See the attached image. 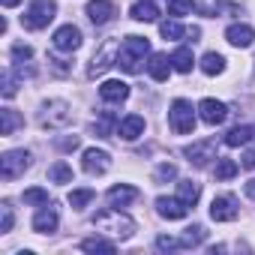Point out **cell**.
Wrapping results in <instances>:
<instances>
[{"instance_id":"6da1fadb","label":"cell","mask_w":255,"mask_h":255,"mask_svg":"<svg viewBox=\"0 0 255 255\" xmlns=\"http://www.w3.org/2000/svg\"><path fill=\"white\" fill-rule=\"evenodd\" d=\"M93 228L102 231V234H108V237H114V240H129L135 234V222L126 216V213H120L117 207L99 210L93 216Z\"/></svg>"},{"instance_id":"7a4b0ae2","label":"cell","mask_w":255,"mask_h":255,"mask_svg":"<svg viewBox=\"0 0 255 255\" xmlns=\"http://www.w3.org/2000/svg\"><path fill=\"white\" fill-rule=\"evenodd\" d=\"M144 57H150V39H147V36H126V39L120 42L117 66H120L123 72L135 75V72H141Z\"/></svg>"},{"instance_id":"3957f363","label":"cell","mask_w":255,"mask_h":255,"mask_svg":"<svg viewBox=\"0 0 255 255\" xmlns=\"http://www.w3.org/2000/svg\"><path fill=\"white\" fill-rule=\"evenodd\" d=\"M39 123L45 129H63V126L72 123V105L63 99H48L39 111Z\"/></svg>"},{"instance_id":"277c9868","label":"cell","mask_w":255,"mask_h":255,"mask_svg":"<svg viewBox=\"0 0 255 255\" xmlns=\"http://www.w3.org/2000/svg\"><path fill=\"white\" fill-rule=\"evenodd\" d=\"M54 15H57V3H54V0H30L21 24L30 27V30H42V27H48L54 21Z\"/></svg>"},{"instance_id":"5b68a950","label":"cell","mask_w":255,"mask_h":255,"mask_svg":"<svg viewBox=\"0 0 255 255\" xmlns=\"http://www.w3.org/2000/svg\"><path fill=\"white\" fill-rule=\"evenodd\" d=\"M117 54H120V42H117V39H105V42L99 45V51L93 54L90 66H87V78H99V75H105L111 66H117Z\"/></svg>"},{"instance_id":"8992f818","label":"cell","mask_w":255,"mask_h":255,"mask_svg":"<svg viewBox=\"0 0 255 255\" xmlns=\"http://www.w3.org/2000/svg\"><path fill=\"white\" fill-rule=\"evenodd\" d=\"M168 126H171L177 135H189L195 129V108H192V102L174 99L171 102V111H168Z\"/></svg>"},{"instance_id":"52a82bcc","label":"cell","mask_w":255,"mask_h":255,"mask_svg":"<svg viewBox=\"0 0 255 255\" xmlns=\"http://www.w3.org/2000/svg\"><path fill=\"white\" fill-rule=\"evenodd\" d=\"M30 168V153L27 150H6L0 156V177L3 180H15Z\"/></svg>"},{"instance_id":"ba28073f","label":"cell","mask_w":255,"mask_h":255,"mask_svg":"<svg viewBox=\"0 0 255 255\" xmlns=\"http://www.w3.org/2000/svg\"><path fill=\"white\" fill-rule=\"evenodd\" d=\"M183 156L192 162V165H207L210 159H216V141L213 138H204V141H192L189 147H183Z\"/></svg>"},{"instance_id":"9c48e42d","label":"cell","mask_w":255,"mask_h":255,"mask_svg":"<svg viewBox=\"0 0 255 255\" xmlns=\"http://www.w3.org/2000/svg\"><path fill=\"white\" fill-rule=\"evenodd\" d=\"M54 48L57 51H66V54H72V51H78L81 48V30L75 27V24H63V27H57L54 30Z\"/></svg>"},{"instance_id":"30bf717a","label":"cell","mask_w":255,"mask_h":255,"mask_svg":"<svg viewBox=\"0 0 255 255\" xmlns=\"http://www.w3.org/2000/svg\"><path fill=\"white\" fill-rule=\"evenodd\" d=\"M237 213H240V207H237V198H231V195H216L210 201L213 222H231V219H237Z\"/></svg>"},{"instance_id":"8fae6325","label":"cell","mask_w":255,"mask_h":255,"mask_svg":"<svg viewBox=\"0 0 255 255\" xmlns=\"http://www.w3.org/2000/svg\"><path fill=\"white\" fill-rule=\"evenodd\" d=\"M156 213L162 216V219H168V222H174V219H183L186 213H189V204L177 195V198H168V195H159L156 198Z\"/></svg>"},{"instance_id":"7c38bea8","label":"cell","mask_w":255,"mask_h":255,"mask_svg":"<svg viewBox=\"0 0 255 255\" xmlns=\"http://www.w3.org/2000/svg\"><path fill=\"white\" fill-rule=\"evenodd\" d=\"M198 117H201L207 126H219V123L228 117V105L219 102V99H201V102H198Z\"/></svg>"},{"instance_id":"4fadbf2b","label":"cell","mask_w":255,"mask_h":255,"mask_svg":"<svg viewBox=\"0 0 255 255\" xmlns=\"http://www.w3.org/2000/svg\"><path fill=\"white\" fill-rule=\"evenodd\" d=\"M81 168H84L87 174H105V171L111 168V156H108L105 150H99V147H90V150H84V156H81Z\"/></svg>"},{"instance_id":"5bb4252c","label":"cell","mask_w":255,"mask_h":255,"mask_svg":"<svg viewBox=\"0 0 255 255\" xmlns=\"http://www.w3.org/2000/svg\"><path fill=\"white\" fill-rule=\"evenodd\" d=\"M57 210L51 207V204H39V210H36V216H33V231L36 234H54L57 231Z\"/></svg>"},{"instance_id":"9a60e30c","label":"cell","mask_w":255,"mask_h":255,"mask_svg":"<svg viewBox=\"0 0 255 255\" xmlns=\"http://www.w3.org/2000/svg\"><path fill=\"white\" fill-rule=\"evenodd\" d=\"M159 33H162L165 39H183V36H186V39H192V42L201 36V30H198V27H183L177 18L162 21V24H159Z\"/></svg>"},{"instance_id":"2e32d148","label":"cell","mask_w":255,"mask_h":255,"mask_svg":"<svg viewBox=\"0 0 255 255\" xmlns=\"http://www.w3.org/2000/svg\"><path fill=\"white\" fill-rule=\"evenodd\" d=\"M114 3H111V0H90V3H87V18L99 27V24H108L111 18H114Z\"/></svg>"},{"instance_id":"e0dca14e","label":"cell","mask_w":255,"mask_h":255,"mask_svg":"<svg viewBox=\"0 0 255 255\" xmlns=\"http://www.w3.org/2000/svg\"><path fill=\"white\" fill-rule=\"evenodd\" d=\"M141 132H144V117H141V114H129V117H123V120L117 123V135H120L123 141H135Z\"/></svg>"},{"instance_id":"ac0fdd59","label":"cell","mask_w":255,"mask_h":255,"mask_svg":"<svg viewBox=\"0 0 255 255\" xmlns=\"http://www.w3.org/2000/svg\"><path fill=\"white\" fill-rule=\"evenodd\" d=\"M99 96L105 99V102H111V105H120V102H126V96H129V84L126 81H105L102 87H99Z\"/></svg>"},{"instance_id":"d6986e66","label":"cell","mask_w":255,"mask_h":255,"mask_svg":"<svg viewBox=\"0 0 255 255\" xmlns=\"http://www.w3.org/2000/svg\"><path fill=\"white\" fill-rule=\"evenodd\" d=\"M225 39H228L234 48H249V45L255 42V30H252L249 24H231V27L225 30Z\"/></svg>"},{"instance_id":"ffe728a7","label":"cell","mask_w":255,"mask_h":255,"mask_svg":"<svg viewBox=\"0 0 255 255\" xmlns=\"http://www.w3.org/2000/svg\"><path fill=\"white\" fill-rule=\"evenodd\" d=\"M147 72H150L153 81H165L168 72H171V57L162 54V51H153V54L147 57Z\"/></svg>"},{"instance_id":"44dd1931","label":"cell","mask_w":255,"mask_h":255,"mask_svg":"<svg viewBox=\"0 0 255 255\" xmlns=\"http://www.w3.org/2000/svg\"><path fill=\"white\" fill-rule=\"evenodd\" d=\"M135 198H138V189L129 186V183H117V186L108 189V201H111V207H126V204H132Z\"/></svg>"},{"instance_id":"7402d4cb","label":"cell","mask_w":255,"mask_h":255,"mask_svg":"<svg viewBox=\"0 0 255 255\" xmlns=\"http://www.w3.org/2000/svg\"><path fill=\"white\" fill-rule=\"evenodd\" d=\"M18 126H24V117L15 108H0V135H12Z\"/></svg>"},{"instance_id":"603a6c76","label":"cell","mask_w":255,"mask_h":255,"mask_svg":"<svg viewBox=\"0 0 255 255\" xmlns=\"http://www.w3.org/2000/svg\"><path fill=\"white\" fill-rule=\"evenodd\" d=\"M129 15L135 21H156L159 18V6L153 3V0H138V3L129 9Z\"/></svg>"},{"instance_id":"cb8c5ba5","label":"cell","mask_w":255,"mask_h":255,"mask_svg":"<svg viewBox=\"0 0 255 255\" xmlns=\"http://www.w3.org/2000/svg\"><path fill=\"white\" fill-rule=\"evenodd\" d=\"M255 138V129L252 126H234V129L225 135V144L228 147H243V144H249Z\"/></svg>"},{"instance_id":"d4e9b609","label":"cell","mask_w":255,"mask_h":255,"mask_svg":"<svg viewBox=\"0 0 255 255\" xmlns=\"http://www.w3.org/2000/svg\"><path fill=\"white\" fill-rule=\"evenodd\" d=\"M171 66L177 69V72H192V66H195V57H192V48H186V45H180L174 54H171Z\"/></svg>"},{"instance_id":"484cf974","label":"cell","mask_w":255,"mask_h":255,"mask_svg":"<svg viewBox=\"0 0 255 255\" xmlns=\"http://www.w3.org/2000/svg\"><path fill=\"white\" fill-rule=\"evenodd\" d=\"M201 72H204V75H222V72H225V57L216 54V51H207V54L201 57Z\"/></svg>"},{"instance_id":"4316f807","label":"cell","mask_w":255,"mask_h":255,"mask_svg":"<svg viewBox=\"0 0 255 255\" xmlns=\"http://www.w3.org/2000/svg\"><path fill=\"white\" fill-rule=\"evenodd\" d=\"M177 195H180V198L192 207V204L201 198V186H198L195 180H180V183H177Z\"/></svg>"},{"instance_id":"83f0119b","label":"cell","mask_w":255,"mask_h":255,"mask_svg":"<svg viewBox=\"0 0 255 255\" xmlns=\"http://www.w3.org/2000/svg\"><path fill=\"white\" fill-rule=\"evenodd\" d=\"M81 249L84 252H114L117 246H114V240H105V237H87V240H81Z\"/></svg>"},{"instance_id":"f1b7e54d","label":"cell","mask_w":255,"mask_h":255,"mask_svg":"<svg viewBox=\"0 0 255 255\" xmlns=\"http://www.w3.org/2000/svg\"><path fill=\"white\" fill-rule=\"evenodd\" d=\"M207 237V231H204V225H189L183 234H180V243H183V249H189V246H198L201 240Z\"/></svg>"},{"instance_id":"f546056e","label":"cell","mask_w":255,"mask_h":255,"mask_svg":"<svg viewBox=\"0 0 255 255\" xmlns=\"http://www.w3.org/2000/svg\"><path fill=\"white\" fill-rule=\"evenodd\" d=\"M237 171H240V165H237L234 159H216V168H213L216 180H231Z\"/></svg>"},{"instance_id":"4dcf8cb0","label":"cell","mask_w":255,"mask_h":255,"mask_svg":"<svg viewBox=\"0 0 255 255\" xmlns=\"http://www.w3.org/2000/svg\"><path fill=\"white\" fill-rule=\"evenodd\" d=\"M48 180H51V183H72V168H69L66 162H54V165L48 168Z\"/></svg>"},{"instance_id":"1f68e13d","label":"cell","mask_w":255,"mask_h":255,"mask_svg":"<svg viewBox=\"0 0 255 255\" xmlns=\"http://www.w3.org/2000/svg\"><path fill=\"white\" fill-rule=\"evenodd\" d=\"M93 198H96V192H93V189H72V192H69V204H72L75 210H81V207H84V204H90Z\"/></svg>"},{"instance_id":"d6a6232c","label":"cell","mask_w":255,"mask_h":255,"mask_svg":"<svg viewBox=\"0 0 255 255\" xmlns=\"http://www.w3.org/2000/svg\"><path fill=\"white\" fill-rule=\"evenodd\" d=\"M0 87H3V99H12L15 90H18V78L12 69H3V81H0Z\"/></svg>"},{"instance_id":"836d02e7","label":"cell","mask_w":255,"mask_h":255,"mask_svg":"<svg viewBox=\"0 0 255 255\" xmlns=\"http://www.w3.org/2000/svg\"><path fill=\"white\" fill-rule=\"evenodd\" d=\"M168 3V15H174V18H180V15H186V12H192V0H165Z\"/></svg>"},{"instance_id":"e575fe53","label":"cell","mask_w":255,"mask_h":255,"mask_svg":"<svg viewBox=\"0 0 255 255\" xmlns=\"http://www.w3.org/2000/svg\"><path fill=\"white\" fill-rule=\"evenodd\" d=\"M12 222H15V216H12V204L9 201H3L0 204V231H12Z\"/></svg>"},{"instance_id":"d590c367","label":"cell","mask_w":255,"mask_h":255,"mask_svg":"<svg viewBox=\"0 0 255 255\" xmlns=\"http://www.w3.org/2000/svg\"><path fill=\"white\" fill-rule=\"evenodd\" d=\"M24 204H51L48 201V192L33 186V189H24Z\"/></svg>"},{"instance_id":"8d00e7d4","label":"cell","mask_w":255,"mask_h":255,"mask_svg":"<svg viewBox=\"0 0 255 255\" xmlns=\"http://www.w3.org/2000/svg\"><path fill=\"white\" fill-rule=\"evenodd\" d=\"M111 123H114V114H105L102 120H96V123H93L96 138H108V135H111Z\"/></svg>"},{"instance_id":"74e56055","label":"cell","mask_w":255,"mask_h":255,"mask_svg":"<svg viewBox=\"0 0 255 255\" xmlns=\"http://www.w3.org/2000/svg\"><path fill=\"white\" fill-rule=\"evenodd\" d=\"M174 177H177V168L171 162H162L156 168V183H165V180H174Z\"/></svg>"},{"instance_id":"f35d334b","label":"cell","mask_w":255,"mask_h":255,"mask_svg":"<svg viewBox=\"0 0 255 255\" xmlns=\"http://www.w3.org/2000/svg\"><path fill=\"white\" fill-rule=\"evenodd\" d=\"M156 249H162V252H171V249H183V243H180V237H156Z\"/></svg>"},{"instance_id":"ab89813d","label":"cell","mask_w":255,"mask_h":255,"mask_svg":"<svg viewBox=\"0 0 255 255\" xmlns=\"http://www.w3.org/2000/svg\"><path fill=\"white\" fill-rule=\"evenodd\" d=\"M12 57H15V60H30V57H33V48L24 45V42H15V45H12Z\"/></svg>"},{"instance_id":"60d3db41","label":"cell","mask_w":255,"mask_h":255,"mask_svg":"<svg viewBox=\"0 0 255 255\" xmlns=\"http://www.w3.org/2000/svg\"><path fill=\"white\" fill-rule=\"evenodd\" d=\"M240 168H246V171L255 168V150H246V153L240 156Z\"/></svg>"},{"instance_id":"b9f144b4","label":"cell","mask_w":255,"mask_h":255,"mask_svg":"<svg viewBox=\"0 0 255 255\" xmlns=\"http://www.w3.org/2000/svg\"><path fill=\"white\" fill-rule=\"evenodd\" d=\"M57 147H60V150H75V147H78V135H72V138H60Z\"/></svg>"},{"instance_id":"7bdbcfd3","label":"cell","mask_w":255,"mask_h":255,"mask_svg":"<svg viewBox=\"0 0 255 255\" xmlns=\"http://www.w3.org/2000/svg\"><path fill=\"white\" fill-rule=\"evenodd\" d=\"M243 192H246V198H255V177H252V180H246Z\"/></svg>"},{"instance_id":"ee69618b","label":"cell","mask_w":255,"mask_h":255,"mask_svg":"<svg viewBox=\"0 0 255 255\" xmlns=\"http://www.w3.org/2000/svg\"><path fill=\"white\" fill-rule=\"evenodd\" d=\"M0 3H3L6 9H12V6H18V0H0Z\"/></svg>"}]
</instances>
